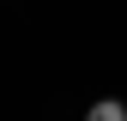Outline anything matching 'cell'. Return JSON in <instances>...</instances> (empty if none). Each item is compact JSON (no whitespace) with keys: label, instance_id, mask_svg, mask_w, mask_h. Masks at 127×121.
<instances>
[{"label":"cell","instance_id":"obj_1","mask_svg":"<svg viewBox=\"0 0 127 121\" xmlns=\"http://www.w3.org/2000/svg\"><path fill=\"white\" fill-rule=\"evenodd\" d=\"M85 121H127V109H121V103H97Z\"/></svg>","mask_w":127,"mask_h":121}]
</instances>
